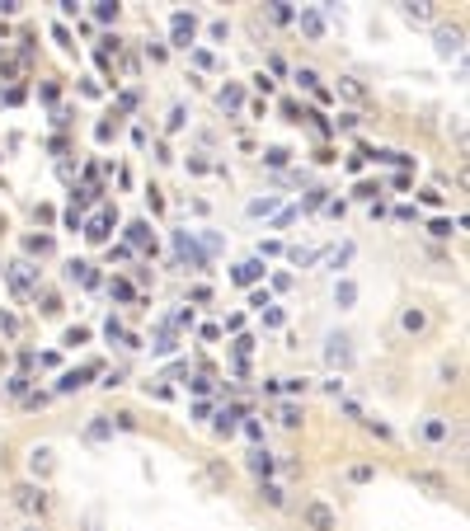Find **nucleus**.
Returning a JSON list of instances; mask_svg holds the SVG:
<instances>
[{
  "label": "nucleus",
  "instance_id": "47",
  "mask_svg": "<svg viewBox=\"0 0 470 531\" xmlns=\"http://www.w3.org/2000/svg\"><path fill=\"white\" fill-rule=\"evenodd\" d=\"M184 118H188L184 109H170V123H165V132H179V127H184Z\"/></svg>",
  "mask_w": 470,
  "mask_h": 531
},
{
  "label": "nucleus",
  "instance_id": "53",
  "mask_svg": "<svg viewBox=\"0 0 470 531\" xmlns=\"http://www.w3.org/2000/svg\"><path fill=\"white\" fill-rule=\"evenodd\" d=\"M419 198H423V203H428V207H442V193H438V188H423Z\"/></svg>",
  "mask_w": 470,
  "mask_h": 531
},
{
  "label": "nucleus",
  "instance_id": "29",
  "mask_svg": "<svg viewBox=\"0 0 470 531\" xmlns=\"http://www.w3.org/2000/svg\"><path fill=\"white\" fill-rule=\"evenodd\" d=\"M278 212V193H268V198H254L250 203V217H273Z\"/></svg>",
  "mask_w": 470,
  "mask_h": 531
},
{
  "label": "nucleus",
  "instance_id": "44",
  "mask_svg": "<svg viewBox=\"0 0 470 531\" xmlns=\"http://www.w3.org/2000/svg\"><path fill=\"white\" fill-rule=\"evenodd\" d=\"M193 62L203 66V71H212V66H217V57H212V52H207V47H198V52H193Z\"/></svg>",
  "mask_w": 470,
  "mask_h": 531
},
{
  "label": "nucleus",
  "instance_id": "41",
  "mask_svg": "<svg viewBox=\"0 0 470 531\" xmlns=\"http://www.w3.org/2000/svg\"><path fill=\"white\" fill-rule=\"evenodd\" d=\"M329 203V188H311V193H306V207H325Z\"/></svg>",
  "mask_w": 470,
  "mask_h": 531
},
{
  "label": "nucleus",
  "instance_id": "17",
  "mask_svg": "<svg viewBox=\"0 0 470 531\" xmlns=\"http://www.w3.org/2000/svg\"><path fill=\"white\" fill-rule=\"evenodd\" d=\"M334 306H339V311H353V306H358V282L353 278L334 282Z\"/></svg>",
  "mask_w": 470,
  "mask_h": 531
},
{
  "label": "nucleus",
  "instance_id": "13",
  "mask_svg": "<svg viewBox=\"0 0 470 531\" xmlns=\"http://www.w3.org/2000/svg\"><path fill=\"white\" fill-rule=\"evenodd\" d=\"M259 503L273 508V513H282V508H287V489L273 485V480H259Z\"/></svg>",
  "mask_w": 470,
  "mask_h": 531
},
{
  "label": "nucleus",
  "instance_id": "1",
  "mask_svg": "<svg viewBox=\"0 0 470 531\" xmlns=\"http://www.w3.org/2000/svg\"><path fill=\"white\" fill-rule=\"evenodd\" d=\"M10 503H15L19 513L29 517V522H43L47 517V508H52V494H47L38 480H24V485H15L10 489Z\"/></svg>",
  "mask_w": 470,
  "mask_h": 531
},
{
  "label": "nucleus",
  "instance_id": "30",
  "mask_svg": "<svg viewBox=\"0 0 470 531\" xmlns=\"http://www.w3.org/2000/svg\"><path fill=\"white\" fill-rule=\"evenodd\" d=\"M85 438H94V442L113 438V423H109V419H90V428H85Z\"/></svg>",
  "mask_w": 470,
  "mask_h": 531
},
{
  "label": "nucleus",
  "instance_id": "43",
  "mask_svg": "<svg viewBox=\"0 0 470 531\" xmlns=\"http://www.w3.org/2000/svg\"><path fill=\"white\" fill-rule=\"evenodd\" d=\"M212 38H217V43H226V38H231V24H226V19H212Z\"/></svg>",
  "mask_w": 470,
  "mask_h": 531
},
{
  "label": "nucleus",
  "instance_id": "16",
  "mask_svg": "<svg viewBox=\"0 0 470 531\" xmlns=\"http://www.w3.org/2000/svg\"><path fill=\"white\" fill-rule=\"evenodd\" d=\"M400 10H405V19H409V24H428V19L438 15V5H433V0H405Z\"/></svg>",
  "mask_w": 470,
  "mask_h": 531
},
{
  "label": "nucleus",
  "instance_id": "2",
  "mask_svg": "<svg viewBox=\"0 0 470 531\" xmlns=\"http://www.w3.org/2000/svg\"><path fill=\"white\" fill-rule=\"evenodd\" d=\"M301 531H339V513L325 499H306L301 503Z\"/></svg>",
  "mask_w": 470,
  "mask_h": 531
},
{
  "label": "nucleus",
  "instance_id": "31",
  "mask_svg": "<svg viewBox=\"0 0 470 531\" xmlns=\"http://www.w3.org/2000/svg\"><path fill=\"white\" fill-rule=\"evenodd\" d=\"M438 381H442V386H456V381H461V362H452V358L442 362V367H438Z\"/></svg>",
  "mask_w": 470,
  "mask_h": 531
},
{
  "label": "nucleus",
  "instance_id": "26",
  "mask_svg": "<svg viewBox=\"0 0 470 531\" xmlns=\"http://www.w3.org/2000/svg\"><path fill=\"white\" fill-rule=\"evenodd\" d=\"M268 19H273V24H297V10H292L287 0H273V5H268Z\"/></svg>",
  "mask_w": 470,
  "mask_h": 531
},
{
  "label": "nucleus",
  "instance_id": "4",
  "mask_svg": "<svg viewBox=\"0 0 470 531\" xmlns=\"http://www.w3.org/2000/svg\"><path fill=\"white\" fill-rule=\"evenodd\" d=\"M325 362L334 367V372L353 367V339H348V334H329L325 339Z\"/></svg>",
  "mask_w": 470,
  "mask_h": 531
},
{
  "label": "nucleus",
  "instance_id": "58",
  "mask_svg": "<svg viewBox=\"0 0 470 531\" xmlns=\"http://www.w3.org/2000/svg\"><path fill=\"white\" fill-rule=\"evenodd\" d=\"M24 531H43V522H24Z\"/></svg>",
  "mask_w": 470,
  "mask_h": 531
},
{
  "label": "nucleus",
  "instance_id": "57",
  "mask_svg": "<svg viewBox=\"0 0 470 531\" xmlns=\"http://www.w3.org/2000/svg\"><path fill=\"white\" fill-rule=\"evenodd\" d=\"M339 409H344L348 419H362V405H358V400H344V405H339Z\"/></svg>",
  "mask_w": 470,
  "mask_h": 531
},
{
  "label": "nucleus",
  "instance_id": "23",
  "mask_svg": "<svg viewBox=\"0 0 470 531\" xmlns=\"http://www.w3.org/2000/svg\"><path fill=\"white\" fill-rule=\"evenodd\" d=\"M264 165H268V170H287V165H292V151H287V146H268Z\"/></svg>",
  "mask_w": 470,
  "mask_h": 531
},
{
  "label": "nucleus",
  "instance_id": "22",
  "mask_svg": "<svg viewBox=\"0 0 470 531\" xmlns=\"http://www.w3.org/2000/svg\"><path fill=\"white\" fill-rule=\"evenodd\" d=\"M301 419H306V409H301V405H292V400H282V405H278L282 428H301Z\"/></svg>",
  "mask_w": 470,
  "mask_h": 531
},
{
  "label": "nucleus",
  "instance_id": "5",
  "mask_svg": "<svg viewBox=\"0 0 470 531\" xmlns=\"http://www.w3.org/2000/svg\"><path fill=\"white\" fill-rule=\"evenodd\" d=\"M170 33H174V47H193V38H198V19L188 15V10H179V15H170Z\"/></svg>",
  "mask_w": 470,
  "mask_h": 531
},
{
  "label": "nucleus",
  "instance_id": "20",
  "mask_svg": "<svg viewBox=\"0 0 470 531\" xmlns=\"http://www.w3.org/2000/svg\"><path fill=\"white\" fill-rule=\"evenodd\" d=\"M231 278L240 282V287L259 282V278H264V259H245V264H235V268H231Z\"/></svg>",
  "mask_w": 470,
  "mask_h": 531
},
{
  "label": "nucleus",
  "instance_id": "34",
  "mask_svg": "<svg viewBox=\"0 0 470 531\" xmlns=\"http://www.w3.org/2000/svg\"><path fill=\"white\" fill-rule=\"evenodd\" d=\"M66 348H80V344H90V329L85 325H76V329H66V339H62Z\"/></svg>",
  "mask_w": 470,
  "mask_h": 531
},
{
  "label": "nucleus",
  "instance_id": "56",
  "mask_svg": "<svg viewBox=\"0 0 470 531\" xmlns=\"http://www.w3.org/2000/svg\"><path fill=\"white\" fill-rule=\"evenodd\" d=\"M104 334H109V339H123V320H113V315H109V325H104Z\"/></svg>",
  "mask_w": 470,
  "mask_h": 531
},
{
  "label": "nucleus",
  "instance_id": "45",
  "mask_svg": "<svg viewBox=\"0 0 470 531\" xmlns=\"http://www.w3.org/2000/svg\"><path fill=\"white\" fill-rule=\"evenodd\" d=\"M0 329H5V334L15 339V334H19V320H15V315H10V311H0Z\"/></svg>",
  "mask_w": 470,
  "mask_h": 531
},
{
  "label": "nucleus",
  "instance_id": "42",
  "mask_svg": "<svg viewBox=\"0 0 470 531\" xmlns=\"http://www.w3.org/2000/svg\"><path fill=\"white\" fill-rule=\"evenodd\" d=\"M287 259H292V264H315V250H287Z\"/></svg>",
  "mask_w": 470,
  "mask_h": 531
},
{
  "label": "nucleus",
  "instance_id": "40",
  "mask_svg": "<svg viewBox=\"0 0 470 531\" xmlns=\"http://www.w3.org/2000/svg\"><path fill=\"white\" fill-rule=\"evenodd\" d=\"M282 381H287V391H292V395H306V391H311V381H306V376H282Z\"/></svg>",
  "mask_w": 470,
  "mask_h": 531
},
{
  "label": "nucleus",
  "instance_id": "19",
  "mask_svg": "<svg viewBox=\"0 0 470 531\" xmlns=\"http://www.w3.org/2000/svg\"><path fill=\"white\" fill-rule=\"evenodd\" d=\"M245 414H250V409H245V405L221 409V414H217V433H221V438H231L235 428H240V419H245Z\"/></svg>",
  "mask_w": 470,
  "mask_h": 531
},
{
  "label": "nucleus",
  "instance_id": "38",
  "mask_svg": "<svg viewBox=\"0 0 470 531\" xmlns=\"http://www.w3.org/2000/svg\"><path fill=\"white\" fill-rule=\"evenodd\" d=\"M428 235H438V240H447V235H452V221H447V217H433V221H428Z\"/></svg>",
  "mask_w": 470,
  "mask_h": 531
},
{
  "label": "nucleus",
  "instance_id": "9",
  "mask_svg": "<svg viewBox=\"0 0 470 531\" xmlns=\"http://www.w3.org/2000/svg\"><path fill=\"white\" fill-rule=\"evenodd\" d=\"M245 466H250V475H254V480H273V470H278V456H273V452H264V447H254Z\"/></svg>",
  "mask_w": 470,
  "mask_h": 531
},
{
  "label": "nucleus",
  "instance_id": "8",
  "mask_svg": "<svg viewBox=\"0 0 470 531\" xmlns=\"http://www.w3.org/2000/svg\"><path fill=\"white\" fill-rule=\"evenodd\" d=\"M297 24H301V33H306L311 43H325L329 24H325V15H320V10H297Z\"/></svg>",
  "mask_w": 470,
  "mask_h": 531
},
{
  "label": "nucleus",
  "instance_id": "54",
  "mask_svg": "<svg viewBox=\"0 0 470 531\" xmlns=\"http://www.w3.org/2000/svg\"><path fill=\"white\" fill-rule=\"evenodd\" d=\"M235 353H240V358H250V353H254V339H250V334H245V339H235Z\"/></svg>",
  "mask_w": 470,
  "mask_h": 531
},
{
  "label": "nucleus",
  "instance_id": "33",
  "mask_svg": "<svg viewBox=\"0 0 470 531\" xmlns=\"http://www.w3.org/2000/svg\"><path fill=\"white\" fill-rule=\"evenodd\" d=\"M127 240H132V245H146V240H151V226H146V221H132V226H127Z\"/></svg>",
  "mask_w": 470,
  "mask_h": 531
},
{
  "label": "nucleus",
  "instance_id": "11",
  "mask_svg": "<svg viewBox=\"0 0 470 531\" xmlns=\"http://www.w3.org/2000/svg\"><path fill=\"white\" fill-rule=\"evenodd\" d=\"M428 325H433V315L423 311V306H405V311H400V329H405V334H428Z\"/></svg>",
  "mask_w": 470,
  "mask_h": 531
},
{
  "label": "nucleus",
  "instance_id": "14",
  "mask_svg": "<svg viewBox=\"0 0 470 531\" xmlns=\"http://www.w3.org/2000/svg\"><path fill=\"white\" fill-rule=\"evenodd\" d=\"M174 250H179V259H184V264H193V268H207V254L198 250V245H193V240H188L184 231L174 235Z\"/></svg>",
  "mask_w": 470,
  "mask_h": 531
},
{
  "label": "nucleus",
  "instance_id": "21",
  "mask_svg": "<svg viewBox=\"0 0 470 531\" xmlns=\"http://www.w3.org/2000/svg\"><path fill=\"white\" fill-rule=\"evenodd\" d=\"M217 104L226 113H240L245 109V90H240V85H226V90H217Z\"/></svg>",
  "mask_w": 470,
  "mask_h": 531
},
{
  "label": "nucleus",
  "instance_id": "37",
  "mask_svg": "<svg viewBox=\"0 0 470 531\" xmlns=\"http://www.w3.org/2000/svg\"><path fill=\"white\" fill-rule=\"evenodd\" d=\"M5 391L15 395V400H24V395H29V376L19 372V376H10V386H5Z\"/></svg>",
  "mask_w": 470,
  "mask_h": 531
},
{
  "label": "nucleus",
  "instance_id": "32",
  "mask_svg": "<svg viewBox=\"0 0 470 531\" xmlns=\"http://www.w3.org/2000/svg\"><path fill=\"white\" fill-rule=\"evenodd\" d=\"M24 250H29V254H52V235H29V240H24Z\"/></svg>",
  "mask_w": 470,
  "mask_h": 531
},
{
  "label": "nucleus",
  "instance_id": "28",
  "mask_svg": "<svg viewBox=\"0 0 470 531\" xmlns=\"http://www.w3.org/2000/svg\"><path fill=\"white\" fill-rule=\"evenodd\" d=\"M29 466H33V475H47V470H52V447H33Z\"/></svg>",
  "mask_w": 470,
  "mask_h": 531
},
{
  "label": "nucleus",
  "instance_id": "51",
  "mask_svg": "<svg viewBox=\"0 0 470 531\" xmlns=\"http://www.w3.org/2000/svg\"><path fill=\"white\" fill-rule=\"evenodd\" d=\"M254 90H259V94H273V76H264V71H259V76H254Z\"/></svg>",
  "mask_w": 470,
  "mask_h": 531
},
{
  "label": "nucleus",
  "instance_id": "10",
  "mask_svg": "<svg viewBox=\"0 0 470 531\" xmlns=\"http://www.w3.org/2000/svg\"><path fill=\"white\" fill-rule=\"evenodd\" d=\"M329 94H344L348 104H367V99H372V90H367L358 76H339V85H334Z\"/></svg>",
  "mask_w": 470,
  "mask_h": 531
},
{
  "label": "nucleus",
  "instance_id": "7",
  "mask_svg": "<svg viewBox=\"0 0 470 531\" xmlns=\"http://www.w3.org/2000/svg\"><path fill=\"white\" fill-rule=\"evenodd\" d=\"M292 80H297L301 90H311L315 99H320V104H329V99H334V94H329L325 85H320V71H315V66H297V71H292Z\"/></svg>",
  "mask_w": 470,
  "mask_h": 531
},
{
  "label": "nucleus",
  "instance_id": "49",
  "mask_svg": "<svg viewBox=\"0 0 470 531\" xmlns=\"http://www.w3.org/2000/svg\"><path fill=\"white\" fill-rule=\"evenodd\" d=\"M297 217H301V207H287V212H278V221H273V226H292Z\"/></svg>",
  "mask_w": 470,
  "mask_h": 531
},
{
  "label": "nucleus",
  "instance_id": "36",
  "mask_svg": "<svg viewBox=\"0 0 470 531\" xmlns=\"http://www.w3.org/2000/svg\"><path fill=\"white\" fill-rule=\"evenodd\" d=\"M348 259H353V245H339V250L329 254V268L339 273V268H348Z\"/></svg>",
  "mask_w": 470,
  "mask_h": 531
},
{
  "label": "nucleus",
  "instance_id": "46",
  "mask_svg": "<svg viewBox=\"0 0 470 531\" xmlns=\"http://www.w3.org/2000/svg\"><path fill=\"white\" fill-rule=\"evenodd\" d=\"M250 306H254V311H259V315H264L268 306H273V297H268V292H254V297H250Z\"/></svg>",
  "mask_w": 470,
  "mask_h": 531
},
{
  "label": "nucleus",
  "instance_id": "18",
  "mask_svg": "<svg viewBox=\"0 0 470 531\" xmlns=\"http://www.w3.org/2000/svg\"><path fill=\"white\" fill-rule=\"evenodd\" d=\"M447 438H452V419L433 414V419L423 423V442H433V447H438V442H447Z\"/></svg>",
  "mask_w": 470,
  "mask_h": 531
},
{
  "label": "nucleus",
  "instance_id": "15",
  "mask_svg": "<svg viewBox=\"0 0 470 531\" xmlns=\"http://www.w3.org/2000/svg\"><path fill=\"white\" fill-rule=\"evenodd\" d=\"M409 480H414V485H423V489H433V494H452V480H447V475H438V470H414Z\"/></svg>",
  "mask_w": 470,
  "mask_h": 531
},
{
  "label": "nucleus",
  "instance_id": "25",
  "mask_svg": "<svg viewBox=\"0 0 470 531\" xmlns=\"http://www.w3.org/2000/svg\"><path fill=\"white\" fill-rule=\"evenodd\" d=\"M118 15H123L118 0H99V5H94V19H99V24H118Z\"/></svg>",
  "mask_w": 470,
  "mask_h": 531
},
{
  "label": "nucleus",
  "instance_id": "52",
  "mask_svg": "<svg viewBox=\"0 0 470 531\" xmlns=\"http://www.w3.org/2000/svg\"><path fill=\"white\" fill-rule=\"evenodd\" d=\"M57 311H62V301L52 297V292H43V315H57Z\"/></svg>",
  "mask_w": 470,
  "mask_h": 531
},
{
  "label": "nucleus",
  "instance_id": "35",
  "mask_svg": "<svg viewBox=\"0 0 470 531\" xmlns=\"http://www.w3.org/2000/svg\"><path fill=\"white\" fill-rule=\"evenodd\" d=\"M367 423V433H372V438H381V442H391L395 433H391V423H381V419H362Z\"/></svg>",
  "mask_w": 470,
  "mask_h": 531
},
{
  "label": "nucleus",
  "instance_id": "6",
  "mask_svg": "<svg viewBox=\"0 0 470 531\" xmlns=\"http://www.w3.org/2000/svg\"><path fill=\"white\" fill-rule=\"evenodd\" d=\"M33 278H38V268H33V264H15V268H10V287H15L24 301L38 297V282H33Z\"/></svg>",
  "mask_w": 470,
  "mask_h": 531
},
{
  "label": "nucleus",
  "instance_id": "27",
  "mask_svg": "<svg viewBox=\"0 0 470 531\" xmlns=\"http://www.w3.org/2000/svg\"><path fill=\"white\" fill-rule=\"evenodd\" d=\"M109 297H113V301H137V287H132L127 278H113V282H109Z\"/></svg>",
  "mask_w": 470,
  "mask_h": 531
},
{
  "label": "nucleus",
  "instance_id": "39",
  "mask_svg": "<svg viewBox=\"0 0 470 531\" xmlns=\"http://www.w3.org/2000/svg\"><path fill=\"white\" fill-rule=\"evenodd\" d=\"M141 104V94L137 90H127V94H118V113H132Z\"/></svg>",
  "mask_w": 470,
  "mask_h": 531
},
{
  "label": "nucleus",
  "instance_id": "48",
  "mask_svg": "<svg viewBox=\"0 0 470 531\" xmlns=\"http://www.w3.org/2000/svg\"><path fill=\"white\" fill-rule=\"evenodd\" d=\"M264 325L268 329H282V311H278V306H268V311H264Z\"/></svg>",
  "mask_w": 470,
  "mask_h": 531
},
{
  "label": "nucleus",
  "instance_id": "24",
  "mask_svg": "<svg viewBox=\"0 0 470 531\" xmlns=\"http://www.w3.org/2000/svg\"><path fill=\"white\" fill-rule=\"evenodd\" d=\"M376 480V466L372 461H358V466H348V485H372Z\"/></svg>",
  "mask_w": 470,
  "mask_h": 531
},
{
  "label": "nucleus",
  "instance_id": "3",
  "mask_svg": "<svg viewBox=\"0 0 470 531\" xmlns=\"http://www.w3.org/2000/svg\"><path fill=\"white\" fill-rule=\"evenodd\" d=\"M433 43H438V57H461L466 52V29L461 24H438Z\"/></svg>",
  "mask_w": 470,
  "mask_h": 531
},
{
  "label": "nucleus",
  "instance_id": "55",
  "mask_svg": "<svg viewBox=\"0 0 470 531\" xmlns=\"http://www.w3.org/2000/svg\"><path fill=\"white\" fill-rule=\"evenodd\" d=\"M245 438H254V442L264 438V428H259V419H245Z\"/></svg>",
  "mask_w": 470,
  "mask_h": 531
},
{
  "label": "nucleus",
  "instance_id": "12",
  "mask_svg": "<svg viewBox=\"0 0 470 531\" xmlns=\"http://www.w3.org/2000/svg\"><path fill=\"white\" fill-rule=\"evenodd\" d=\"M99 372V362H90V367H76V372H62V381H57V395H71V391H80L90 376Z\"/></svg>",
  "mask_w": 470,
  "mask_h": 531
},
{
  "label": "nucleus",
  "instance_id": "50",
  "mask_svg": "<svg viewBox=\"0 0 470 531\" xmlns=\"http://www.w3.org/2000/svg\"><path fill=\"white\" fill-rule=\"evenodd\" d=\"M66 231H80V226H85V217H80V212H76V207H71V212H66Z\"/></svg>",
  "mask_w": 470,
  "mask_h": 531
}]
</instances>
